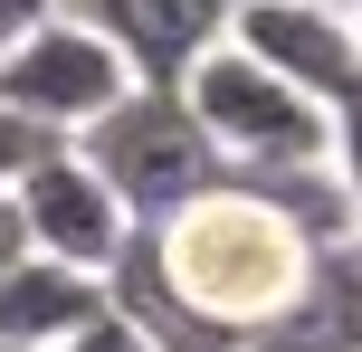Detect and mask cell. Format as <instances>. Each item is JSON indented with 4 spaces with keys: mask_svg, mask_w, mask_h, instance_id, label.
Listing matches in <instances>:
<instances>
[{
    "mask_svg": "<svg viewBox=\"0 0 362 352\" xmlns=\"http://www.w3.org/2000/svg\"><path fill=\"white\" fill-rule=\"evenodd\" d=\"M124 86H134V67L115 57V38L95 29V19H76V10H48L19 38H0V105L29 114L57 143H67L76 124H95Z\"/></svg>",
    "mask_w": 362,
    "mask_h": 352,
    "instance_id": "obj_4",
    "label": "cell"
},
{
    "mask_svg": "<svg viewBox=\"0 0 362 352\" xmlns=\"http://www.w3.org/2000/svg\"><path fill=\"white\" fill-rule=\"evenodd\" d=\"M48 10H67V0H0V38H19L29 19H48Z\"/></svg>",
    "mask_w": 362,
    "mask_h": 352,
    "instance_id": "obj_14",
    "label": "cell"
},
{
    "mask_svg": "<svg viewBox=\"0 0 362 352\" xmlns=\"http://www.w3.org/2000/svg\"><path fill=\"white\" fill-rule=\"evenodd\" d=\"M248 352H362V248L325 238L305 267V286L286 296V315L257 324Z\"/></svg>",
    "mask_w": 362,
    "mask_h": 352,
    "instance_id": "obj_8",
    "label": "cell"
},
{
    "mask_svg": "<svg viewBox=\"0 0 362 352\" xmlns=\"http://www.w3.org/2000/svg\"><path fill=\"white\" fill-rule=\"evenodd\" d=\"M105 305V277H86V267H67V257H19V267H0V343L10 352H48L57 334H76V324Z\"/></svg>",
    "mask_w": 362,
    "mask_h": 352,
    "instance_id": "obj_9",
    "label": "cell"
},
{
    "mask_svg": "<svg viewBox=\"0 0 362 352\" xmlns=\"http://www.w3.org/2000/svg\"><path fill=\"white\" fill-rule=\"evenodd\" d=\"M353 29H362V0H353Z\"/></svg>",
    "mask_w": 362,
    "mask_h": 352,
    "instance_id": "obj_16",
    "label": "cell"
},
{
    "mask_svg": "<svg viewBox=\"0 0 362 352\" xmlns=\"http://www.w3.org/2000/svg\"><path fill=\"white\" fill-rule=\"evenodd\" d=\"M181 105L191 124L210 133L219 171H296V162H325V105L305 86H286L276 67H257L229 29L181 67Z\"/></svg>",
    "mask_w": 362,
    "mask_h": 352,
    "instance_id": "obj_2",
    "label": "cell"
},
{
    "mask_svg": "<svg viewBox=\"0 0 362 352\" xmlns=\"http://www.w3.org/2000/svg\"><path fill=\"white\" fill-rule=\"evenodd\" d=\"M67 10L115 38L134 86H181V67L229 29V0H67Z\"/></svg>",
    "mask_w": 362,
    "mask_h": 352,
    "instance_id": "obj_7",
    "label": "cell"
},
{
    "mask_svg": "<svg viewBox=\"0 0 362 352\" xmlns=\"http://www.w3.org/2000/svg\"><path fill=\"white\" fill-rule=\"evenodd\" d=\"M48 352H153V343H144V334H134V324H124V315H115V305H95V315H86V324H76V334H57Z\"/></svg>",
    "mask_w": 362,
    "mask_h": 352,
    "instance_id": "obj_11",
    "label": "cell"
},
{
    "mask_svg": "<svg viewBox=\"0 0 362 352\" xmlns=\"http://www.w3.org/2000/svg\"><path fill=\"white\" fill-rule=\"evenodd\" d=\"M229 38L257 57V67H276L286 86H305L315 105L362 67L353 0H229Z\"/></svg>",
    "mask_w": 362,
    "mask_h": 352,
    "instance_id": "obj_6",
    "label": "cell"
},
{
    "mask_svg": "<svg viewBox=\"0 0 362 352\" xmlns=\"http://www.w3.org/2000/svg\"><path fill=\"white\" fill-rule=\"evenodd\" d=\"M344 238H353V248H362V200H353V229H344Z\"/></svg>",
    "mask_w": 362,
    "mask_h": 352,
    "instance_id": "obj_15",
    "label": "cell"
},
{
    "mask_svg": "<svg viewBox=\"0 0 362 352\" xmlns=\"http://www.w3.org/2000/svg\"><path fill=\"white\" fill-rule=\"evenodd\" d=\"M325 171H334V181L362 200V67L325 95Z\"/></svg>",
    "mask_w": 362,
    "mask_h": 352,
    "instance_id": "obj_10",
    "label": "cell"
},
{
    "mask_svg": "<svg viewBox=\"0 0 362 352\" xmlns=\"http://www.w3.org/2000/svg\"><path fill=\"white\" fill-rule=\"evenodd\" d=\"M10 200H19V219H29V248H38V257H67V267H86V277H105V267L124 257V238H134L124 200L76 162V143H48L10 181Z\"/></svg>",
    "mask_w": 362,
    "mask_h": 352,
    "instance_id": "obj_5",
    "label": "cell"
},
{
    "mask_svg": "<svg viewBox=\"0 0 362 352\" xmlns=\"http://www.w3.org/2000/svg\"><path fill=\"white\" fill-rule=\"evenodd\" d=\"M315 248H325V238H305V229H296L257 181H238V171L200 181L191 200H172L163 219L134 229L144 277L163 286L191 324H210V334L238 343V352H248L257 324L286 315V296L305 286Z\"/></svg>",
    "mask_w": 362,
    "mask_h": 352,
    "instance_id": "obj_1",
    "label": "cell"
},
{
    "mask_svg": "<svg viewBox=\"0 0 362 352\" xmlns=\"http://www.w3.org/2000/svg\"><path fill=\"white\" fill-rule=\"evenodd\" d=\"M67 143H76V162L124 200L134 229L163 219L172 200H191L200 181H219V152H210V133L191 124L181 86H124L95 124H76Z\"/></svg>",
    "mask_w": 362,
    "mask_h": 352,
    "instance_id": "obj_3",
    "label": "cell"
},
{
    "mask_svg": "<svg viewBox=\"0 0 362 352\" xmlns=\"http://www.w3.org/2000/svg\"><path fill=\"white\" fill-rule=\"evenodd\" d=\"M19 257H29V219H19V200L0 190V267H19Z\"/></svg>",
    "mask_w": 362,
    "mask_h": 352,
    "instance_id": "obj_13",
    "label": "cell"
},
{
    "mask_svg": "<svg viewBox=\"0 0 362 352\" xmlns=\"http://www.w3.org/2000/svg\"><path fill=\"white\" fill-rule=\"evenodd\" d=\"M0 352H10V343H0Z\"/></svg>",
    "mask_w": 362,
    "mask_h": 352,
    "instance_id": "obj_17",
    "label": "cell"
},
{
    "mask_svg": "<svg viewBox=\"0 0 362 352\" xmlns=\"http://www.w3.org/2000/svg\"><path fill=\"white\" fill-rule=\"evenodd\" d=\"M48 143H57V133H38L29 114H10V105H0V190H10V181H19V171H29Z\"/></svg>",
    "mask_w": 362,
    "mask_h": 352,
    "instance_id": "obj_12",
    "label": "cell"
}]
</instances>
